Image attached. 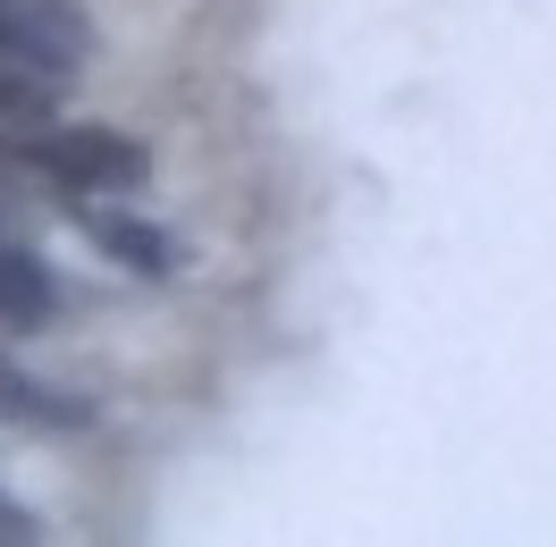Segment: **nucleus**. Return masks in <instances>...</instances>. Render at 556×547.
<instances>
[{
  "instance_id": "5",
  "label": "nucleus",
  "mask_w": 556,
  "mask_h": 547,
  "mask_svg": "<svg viewBox=\"0 0 556 547\" xmlns=\"http://www.w3.org/2000/svg\"><path fill=\"white\" fill-rule=\"evenodd\" d=\"M93 237H102L110 253H127V270H169V237H152L136 219H93Z\"/></svg>"
},
{
  "instance_id": "2",
  "label": "nucleus",
  "mask_w": 556,
  "mask_h": 547,
  "mask_svg": "<svg viewBox=\"0 0 556 547\" xmlns=\"http://www.w3.org/2000/svg\"><path fill=\"white\" fill-rule=\"evenodd\" d=\"M0 51L26 60L35 76H68V68H85L93 26H85L76 0H0Z\"/></svg>"
},
{
  "instance_id": "1",
  "label": "nucleus",
  "mask_w": 556,
  "mask_h": 547,
  "mask_svg": "<svg viewBox=\"0 0 556 547\" xmlns=\"http://www.w3.org/2000/svg\"><path fill=\"white\" fill-rule=\"evenodd\" d=\"M26 161H35L51 186H68V194H127L143 177V152L127 136H110V127H51Z\"/></svg>"
},
{
  "instance_id": "4",
  "label": "nucleus",
  "mask_w": 556,
  "mask_h": 547,
  "mask_svg": "<svg viewBox=\"0 0 556 547\" xmlns=\"http://www.w3.org/2000/svg\"><path fill=\"white\" fill-rule=\"evenodd\" d=\"M35 118H51V76L0 51V127H35Z\"/></svg>"
},
{
  "instance_id": "3",
  "label": "nucleus",
  "mask_w": 556,
  "mask_h": 547,
  "mask_svg": "<svg viewBox=\"0 0 556 547\" xmlns=\"http://www.w3.org/2000/svg\"><path fill=\"white\" fill-rule=\"evenodd\" d=\"M42 311H51V278H42L35 253H17V244H0V320L9 329H35Z\"/></svg>"
},
{
  "instance_id": "6",
  "label": "nucleus",
  "mask_w": 556,
  "mask_h": 547,
  "mask_svg": "<svg viewBox=\"0 0 556 547\" xmlns=\"http://www.w3.org/2000/svg\"><path fill=\"white\" fill-rule=\"evenodd\" d=\"M0 412H35V387L9 371V362H0Z\"/></svg>"
}]
</instances>
